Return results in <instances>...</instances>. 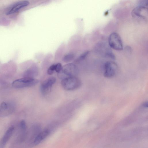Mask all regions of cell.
Listing matches in <instances>:
<instances>
[{"instance_id":"cell-1","label":"cell","mask_w":148,"mask_h":148,"mask_svg":"<svg viewBox=\"0 0 148 148\" xmlns=\"http://www.w3.org/2000/svg\"><path fill=\"white\" fill-rule=\"evenodd\" d=\"M61 85L65 90L71 91L76 90L81 85V80L76 76L67 77L62 79Z\"/></svg>"},{"instance_id":"cell-2","label":"cell","mask_w":148,"mask_h":148,"mask_svg":"<svg viewBox=\"0 0 148 148\" xmlns=\"http://www.w3.org/2000/svg\"><path fill=\"white\" fill-rule=\"evenodd\" d=\"M77 73L76 66L74 64L70 63L62 66L58 75L59 78L62 79L67 77L76 76Z\"/></svg>"},{"instance_id":"cell-3","label":"cell","mask_w":148,"mask_h":148,"mask_svg":"<svg viewBox=\"0 0 148 148\" xmlns=\"http://www.w3.org/2000/svg\"><path fill=\"white\" fill-rule=\"evenodd\" d=\"M39 80L34 78L24 77L16 79L12 83V86L16 88H21L35 86Z\"/></svg>"},{"instance_id":"cell-4","label":"cell","mask_w":148,"mask_h":148,"mask_svg":"<svg viewBox=\"0 0 148 148\" xmlns=\"http://www.w3.org/2000/svg\"><path fill=\"white\" fill-rule=\"evenodd\" d=\"M108 43L110 46L117 51L123 49V44L120 35L116 32L111 33L108 37Z\"/></svg>"},{"instance_id":"cell-5","label":"cell","mask_w":148,"mask_h":148,"mask_svg":"<svg viewBox=\"0 0 148 148\" xmlns=\"http://www.w3.org/2000/svg\"><path fill=\"white\" fill-rule=\"evenodd\" d=\"M117 64L112 61H108L104 65V76L107 78H111L114 76L117 72Z\"/></svg>"},{"instance_id":"cell-6","label":"cell","mask_w":148,"mask_h":148,"mask_svg":"<svg viewBox=\"0 0 148 148\" xmlns=\"http://www.w3.org/2000/svg\"><path fill=\"white\" fill-rule=\"evenodd\" d=\"M56 81V78L53 77H49L45 80L40 86V90L41 93L43 95H45L49 93L52 86Z\"/></svg>"},{"instance_id":"cell-7","label":"cell","mask_w":148,"mask_h":148,"mask_svg":"<svg viewBox=\"0 0 148 148\" xmlns=\"http://www.w3.org/2000/svg\"><path fill=\"white\" fill-rule=\"evenodd\" d=\"M135 18L146 21L147 20V8L145 6H140L135 8L132 12Z\"/></svg>"},{"instance_id":"cell-8","label":"cell","mask_w":148,"mask_h":148,"mask_svg":"<svg viewBox=\"0 0 148 148\" xmlns=\"http://www.w3.org/2000/svg\"><path fill=\"white\" fill-rule=\"evenodd\" d=\"M14 106L12 103L5 102H2L0 105V117L7 116L14 111Z\"/></svg>"},{"instance_id":"cell-9","label":"cell","mask_w":148,"mask_h":148,"mask_svg":"<svg viewBox=\"0 0 148 148\" xmlns=\"http://www.w3.org/2000/svg\"><path fill=\"white\" fill-rule=\"evenodd\" d=\"M29 4V2L27 1H23L17 2L12 6L6 12L7 15L15 13L24 7Z\"/></svg>"},{"instance_id":"cell-10","label":"cell","mask_w":148,"mask_h":148,"mask_svg":"<svg viewBox=\"0 0 148 148\" xmlns=\"http://www.w3.org/2000/svg\"><path fill=\"white\" fill-rule=\"evenodd\" d=\"M50 131L49 129H45L39 132L34 138L33 143L36 145L40 143L47 138L50 134Z\"/></svg>"},{"instance_id":"cell-11","label":"cell","mask_w":148,"mask_h":148,"mask_svg":"<svg viewBox=\"0 0 148 148\" xmlns=\"http://www.w3.org/2000/svg\"><path fill=\"white\" fill-rule=\"evenodd\" d=\"M14 130V127L11 126L6 131L1 141L0 145L1 147H3L6 145L12 135Z\"/></svg>"},{"instance_id":"cell-12","label":"cell","mask_w":148,"mask_h":148,"mask_svg":"<svg viewBox=\"0 0 148 148\" xmlns=\"http://www.w3.org/2000/svg\"><path fill=\"white\" fill-rule=\"evenodd\" d=\"M38 68L37 65L35 64L25 72L24 76L25 77L34 78V77L38 75Z\"/></svg>"},{"instance_id":"cell-13","label":"cell","mask_w":148,"mask_h":148,"mask_svg":"<svg viewBox=\"0 0 148 148\" xmlns=\"http://www.w3.org/2000/svg\"><path fill=\"white\" fill-rule=\"evenodd\" d=\"M75 56V55L73 53H68L64 55L63 57L62 61L64 62L68 63L74 59Z\"/></svg>"},{"instance_id":"cell-14","label":"cell","mask_w":148,"mask_h":148,"mask_svg":"<svg viewBox=\"0 0 148 148\" xmlns=\"http://www.w3.org/2000/svg\"><path fill=\"white\" fill-rule=\"evenodd\" d=\"M89 51H86L82 53L75 60L76 63L79 62L83 60L87 57L89 53Z\"/></svg>"},{"instance_id":"cell-15","label":"cell","mask_w":148,"mask_h":148,"mask_svg":"<svg viewBox=\"0 0 148 148\" xmlns=\"http://www.w3.org/2000/svg\"><path fill=\"white\" fill-rule=\"evenodd\" d=\"M55 71V64L51 65L48 68L47 73L49 75H51L53 73L54 71Z\"/></svg>"},{"instance_id":"cell-16","label":"cell","mask_w":148,"mask_h":148,"mask_svg":"<svg viewBox=\"0 0 148 148\" xmlns=\"http://www.w3.org/2000/svg\"><path fill=\"white\" fill-rule=\"evenodd\" d=\"M55 71L57 73H59L62 67V64L60 63H57L55 64Z\"/></svg>"},{"instance_id":"cell-17","label":"cell","mask_w":148,"mask_h":148,"mask_svg":"<svg viewBox=\"0 0 148 148\" xmlns=\"http://www.w3.org/2000/svg\"><path fill=\"white\" fill-rule=\"evenodd\" d=\"M143 106L145 107H148V103L147 102H145L143 104Z\"/></svg>"}]
</instances>
